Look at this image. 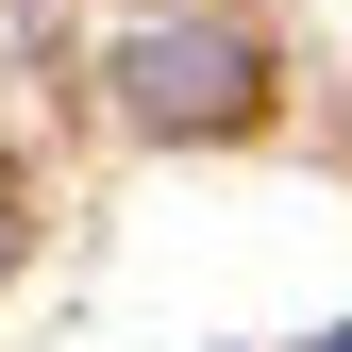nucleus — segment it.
Instances as JSON below:
<instances>
[{"label":"nucleus","mask_w":352,"mask_h":352,"mask_svg":"<svg viewBox=\"0 0 352 352\" xmlns=\"http://www.w3.org/2000/svg\"><path fill=\"white\" fill-rule=\"evenodd\" d=\"M201 101H235V51H201V34H168V51H151V118H201Z\"/></svg>","instance_id":"f257e3e1"}]
</instances>
